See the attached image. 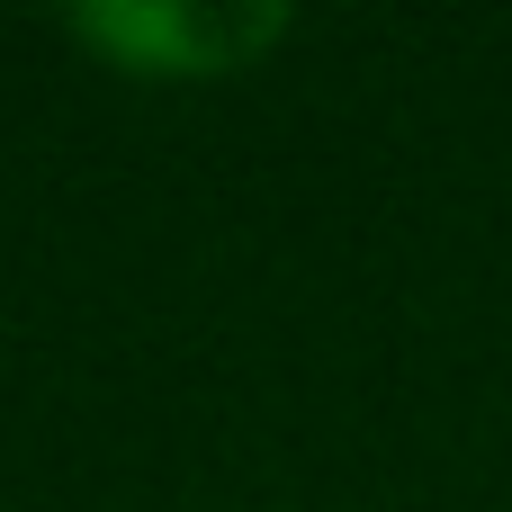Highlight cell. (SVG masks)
<instances>
[{
    "instance_id": "cell-1",
    "label": "cell",
    "mask_w": 512,
    "mask_h": 512,
    "mask_svg": "<svg viewBox=\"0 0 512 512\" xmlns=\"http://www.w3.org/2000/svg\"><path fill=\"white\" fill-rule=\"evenodd\" d=\"M72 36H90L99 54L189 81V72H234L261 45L288 36V9H234V0H99L72 9Z\"/></svg>"
}]
</instances>
